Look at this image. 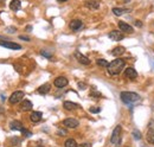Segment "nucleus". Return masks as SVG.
<instances>
[{
    "label": "nucleus",
    "mask_w": 154,
    "mask_h": 147,
    "mask_svg": "<svg viewBox=\"0 0 154 147\" xmlns=\"http://www.w3.org/2000/svg\"><path fill=\"white\" fill-rule=\"evenodd\" d=\"M124 66H126V62L122 58L114 59L113 62L109 63V65L107 68L108 69V74L112 75V76H116V75H119L122 71Z\"/></svg>",
    "instance_id": "nucleus-1"
},
{
    "label": "nucleus",
    "mask_w": 154,
    "mask_h": 147,
    "mask_svg": "<svg viewBox=\"0 0 154 147\" xmlns=\"http://www.w3.org/2000/svg\"><path fill=\"white\" fill-rule=\"evenodd\" d=\"M120 96H121L122 102L127 103V104L133 103V102H136V101L140 100V96L136 93H133V91H122Z\"/></svg>",
    "instance_id": "nucleus-2"
},
{
    "label": "nucleus",
    "mask_w": 154,
    "mask_h": 147,
    "mask_svg": "<svg viewBox=\"0 0 154 147\" xmlns=\"http://www.w3.org/2000/svg\"><path fill=\"white\" fill-rule=\"evenodd\" d=\"M121 132H122L121 126H116V127L114 128V131H113V133H112V137H110L112 144H114V145L120 144V141H121Z\"/></svg>",
    "instance_id": "nucleus-3"
},
{
    "label": "nucleus",
    "mask_w": 154,
    "mask_h": 147,
    "mask_svg": "<svg viewBox=\"0 0 154 147\" xmlns=\"http://www.w3.org/2000/svg\"><path fill=\"white\" fill-rule=\"evenodd\" d=\"M23 97H24V93H23V91H20V90H18V91H14V93L10 96L8 101H10V103H11V104H16V103L20 102V101L23 100Z\"/></svg>",
    "instance_id": "nucleus-4"
},
{
    "label": "nucleus",
    "mask_w": 154,
    "mask_h": 147,
    "mask_svg": "<svg viewBox=\"0 0 154 147\" xmlns=\"http://www.w3.org/2000/svg\"><path fill=\"white\" fill-rule=\"evenodd\" d=\"M0 45L6 48V49H11V50H20L22 46L17 43H13V42H7V40H0Z\"/></svg>",
    "instance_id": "nucleus-5"
},
{
    "label": "nucleus",
    "mask_w": 154,
    "mask_h": 147,
    "mask_svg": "<svg viewBox=\"0 0 154 147\" xmlns=\"http://www.w3.org/2000/svg\"><path fill=\"white\" fill-rule=\"evenodd\" d=\"M146 138H147V141L150 143V144H154V121L152 120L151 122H150V125H148V129H147V135H146Z\"/></svg>",
    "instance_id": "nucleus-6"
},
{
    "label": "nucleus",
    "mask_w": 154,
    "mask_h": 147,
    "mask_svg": "<svg viewBox=\"0 0 154 147\" xmlns=\"http://www.w3.org/2000/svg\"><path fill=\"white\" fill-rule=\"evenodd\" d=\"M63 125H64L65 127H68V128H76V127H78L80 122H78V120H76V119L68 118V119H65V120H63Z\"/></svg>",
    "instance_id": "nucleus-7"
},
{
    "label": "nucleus",
    "mask_w": 154,
    "mask_h": 147,
    "mask_svg": "<svg viewBox=\"0 0 154 147\" xmlns=\"http://www.w3.org/2000/svg\"><path fill=\"white\" fill-rule=\"evenodd\" d=\"M75 57H76V59H77L81 64H83V65H89V64H90V59L88 58V57H86L83 54L78 52V51L75 52Z\"/></svg>",
    "instance_id": "nucleus-8"
},
{
    "label": "nucleus",
    "mask_w": 154,
    "mask_h": 147,
    "mask_svg": "<svg viewBox=\"0 0 154 147\" xmlns=\"http://www.w3.org/2000/svg\"><path fill=\"white\" fill-rule=\"evenodd\" d=\"M109 38L113 39V40H115V42H119V40H122L124 37H123L122 31L114 30V31H112V32L109 33Z\"/></svg>",
    "instance_id": "nucleus-9"
},
{
    "label": "nucleus",
    "mask_w": 154,
    "mask_h": 147,
    "mask_svg": "<svg viewBox=\"0 0 154 147\" xmlns=\"http://www.w3.org/2000/svg\"><path fill=\"white\" fill-rule=\"evenodd\" d=\"M69 26H70V29L72 30V31H78V30H81L83 28V23L80 19H74V20L70 22V25Z\"/></svg>",
    "instance_id": "nucleus-10"
},
{
    "label": "nucleus",
    "mask_w": 154,
    "mask_h": 147,
    "mask_svg": "<svg viewBox=\"0 0 154 147\" xmlns=\"http://www.w3.org/2000/svg\"><path fill=\"white\" fill-rule=\"evenodd\" d=\"M119 29H120V31L126 32V33H133L134 32V29L129 24H127L124 22H119Z\"/></svg>",
    "instance_id": "nucleus-11"
},
{
    "label": "nucleus",
    "mask_w": 154,
    "mask_h": 147,
    "mask_svg": "<svg viewBox=\"0 0 154 147\" xmlns=\"http://www.w3.org/2000/svg\"><path fill=\"white\" fill-rule=\"evenodd\" d=\"M54 84H55V87H57V88H64V87L68 86V80H66L65 77H63V76L57 77V78L55 80Z\"/></svg>",
    "instance_id": "nucleus-12"
},
{
    "label": "nucleus",
    "mask_w": 154,
    "mask_h": 147,
    "mask_svg": "<svg viewBox=\"0 0 154 147\" xmlns=\"http://www.w3.org/2000/svg\"><path fill=\"white\" fill-rule=\"evenodd\" d=\"M124 76H126L127 78H129V80H135L136 76H138V72H136L135 69H133V68H127V69L124 70Z\"/></svg>",
    "instance_id": "nucleus-13"
},
{
    "label": "nucleus",
    "mask_w": 154,
    "mask_h": 147,
    "mask_svg": "<svg viewBox=\"0 0 154 147\" xmlns=\"http://www.w3.org/2000/svg\"><path fill=\"white\" fill-rule=\"evenodd\" d=\"M84 5L89 10H97L100 7V1L98 0H86Z\"/></svg>",
    "instance_id": "nucleus-14"
},
{
    "label": "nucleus",
    "mask_w": 154,
    "mask_h": 147,
    "mask_svg": "<svg viewBox=\"0 0 154 147\" xmlns=\"http://www.w3.org/2000/svg\"><path fill=\"white\" fill-rule=\"evenodd\" d=\"M63 107H64V109H66V110H75V109L78 108V104L75 103V102H71V101H65V102L63 103Z\"/></svg>",
    "instance_id": "nucleus-15"
},
{
    "label": "nucleus",
    "mask_w": 154,
    "mask_h": 147,
    "mask_svg": "<svg viewBox=\"0 0 154 147\" xmlns=\"http://www.w3.org/2000/svg\"><path fill=\"white\" fill-rule=\"evenodd\" d=\"M10 128L13 129V131H22L24 127H23V123H22L20 121L16 120V121H12V122L10 123Z\"/></svg>",
    "instance_id": "nucleus-16"
},
{
    "label": "nucleus",
    "mask_w": 154,
    "mask_h": 147,
    "mask_svg": "<svg viewBox=\"0 0 154 147\" xmlns=\"http://www.w3.org/2000/svg\"><path fill=\"white\" fill-rule=\"evenodd\" d=\"M43 118V115H42V113L40 112H32V114L30 115V120L32 122H39L40 120Z\"/></svg>",
    "instance_id": "nucleus-17"
},
{
    "label": "nucleus",
    "mask_w": 154,
    "mask_h": 147,
    "mask_svg": "<svg viewBox=\"0 0 154 147\" xmlns=\"http://www.w3.org/2000/svg\"><path fill=\"white\" fill-rule=\"evenodd\" d=\"M20 6H22V2L20 0H12L10 2V8L12 11H19L20 10Z\"/></svg>",
    "instance_id": "nucleus-18"
},
{
    "label": "nucleus",
    "mask_w": 154,
    "mask_h": 147,
    "mask_svg": "<svg viewBox=\"0 0 154 147\" xmlns=\"http://www.w3.org/2000/svg\"><path fill=\"white\" fill-rule=\"evenodd\" d=\"M32 107H33V104H32V102H31L30 100H24L23 103H22V109H23L24 112H29V110H31Z\"/></svg>",
    "instance_id": "nucleus-19"
},
{
    "label": "nucleus",
    "mask_w": 154,
    "mask_h": 147,
    "mask_svg": "<svg viewBox=\"0 0 154 147\" xmlns=\"http://www.w3.org/2000/svg\"><path fill=\"white\" fill-rule=\"evenodd\" d=\"M50 89H51V86H50L49 83H46V84H43V86H40V87L38 88V93H39L40 95H45V94H48V93L50 91Z\"/></svg>",
    "instance_id": "nucleus-20"
},
{
    "label": "nucleus",
    "mask_w": 154,
    "mask_h": 147,
    "mask_svg": "<svg viewBox=\"0 0 154 147\" xmlns=\"http://www.w3.org/2000/svg\"><path fill=\"white\" fill-rule=\"evenodd\" d=\"M130 10H128V8H121V7H114L113 8V13L115 14V16H122L123 13H127V12H129Z\"/></svg>",
    "instance_id": "nucleus-21"
},
{
    "label": "nucleus",
    "mask_w": 154,
    "mask_h": 147,
    "mask_svg": "<svg viewBox=\"0 0 154 147\" xmlns=\"http://www.w3.org/2000/svg\"><path fill=\"white\" fill-rule=\"evenodd\" d=\"M123 52H124V48H123V46H116V48H114L113 51H112V54H113L114 56H116V57L121 56Z\"/></svg>",
    "instance_id": "nucleus-22"
},
{
    "label": "nucleus",
    "mask_w": 154,
    "mask_h": 147,
    "mask_svg": "<svg viewBox=\"0 0 154 147\" xmlns=\"http://www.w3.org/2000/svg\"><path fill=\"white\" fill-rule=\"evenodd\" d=\"M64 145H65V147H78L75 139H68V140L65 141V144H64Z\"/></svg>",
    "instance_id": "nucleus-23"
},
{
    "label": "nucleus",
    "mask_w": 154,
    "mask_h": 147,
    "mask_svg": "<svg viewBox=\"0 0 154 147\" xmlns=\"http://www.w3.org/2000/svg\"><path fill=\"white\" fill-rule=\"evenodd\" d=\"M96 63L98 66H103V68H108V65H109V63L106 59H97Z\"/></svg>",
    "instance_id": "nucleus-24"
},
{
    "label": "nucleus",
    "mask_w": 154,
    "mask_h": 147,
    "mask_svg": "<svg viewBox=\"0 0 154 147\" xmlns=\"http://www.w3.org/2000/svg\"><path fill=\"white\" fill-rule=\"evenodd\" d=\"M133 137H134V139H136V140L141 139V134H140V131H138V129H134V131H133Z\"/></svg>",
    "instance_id": "nucleus-25"
},
{
    "label": "nucleus",
    "mask_w": 154,
    "mask_h": 147,
    "mask_svg": "<svg viewBox=\"0 0 154 147\" xmlns=\"http://www.w3.org/2000/svg\"><path fill=\"white\" fill-rule=\"evenodd\" d=\"M22 133H23V135L24 137H26V138H29V137H31L32 135V133H31L29 129H25V128H23L22 129Z\"/></svg>",
    "instance_id": "nucleus-26"
},
{
    "label": "nucleus",
    "mask_w": 154,
    "mask_h": 147,
    "mask_svg": "<svg viewBox=\"0 0 154 147\" xmlns=\"http://www.w3.org/2000/svg\"><path fill=\"white\" fill-rule=\"evenodd\" d=\"M40 54H42V56H45L46 58H49V59L51 58V54H49L46 50H42V51H40Z\"/></svg>",
    "instance_id": "nucleus-27"
},
{
    "label": "nucleus",
    "mask_w": 154,
    "mask_h": 147,
    "mask_svg": "<svg viewBox=\"0 0 154 147\" xmlns=\"http://www.w3.org/2000/svg\"><path fill=\"white\" fill-rule=\"evenodd\" d=\"M66 133H68V132H66V129H58V131H57V134H58V135H61V137H64V135H66Z\"/></svg>",
    "instance_id": "nucleus-28"
},
{
    "label": "nucleus",
    "mask_w": 154,
    "mask_h": 147,
    "mask_svg": "<svg viewBox=\"0 0 154 147\" xmlns=\"http://www.w3.org/2000/svg\"><path fill=\"white\" fill-rule=\"evenodd\" d=\"M89 110H90L92 113H100V112H101V109H100V108H94V107H92Z\"/></svg>",
    "instance_id": "nucleus-29"
},
{
    "label": "nucleus",
    "mask_w": 154,
    "mask_h": 147,
    "mask_svg": "<svg viewBox=\"0 0 154 147\" xmlns=\"http://www.w3.org/2000/svg\"><path fill=\"white\" fill-rule=\"evenodd\" d=\"M78 147H92V144H89V143H83V144H81Z\"/></svg>",
    "instance_id": "nucleus-30"
},
{
    "label": "nucleus",
    "mask_w": 154,
    "mask_h": 147,
    "mask_svg": "<svg viewBox=\"0 0 154 147\" xmlns=\"http://www.w3.org/2000/svg\"><path fill=\"white\" fill-rule=\"evenodd\" d=\"M19 38H20L22 40H26V42H30V38H29V37H26V36H19Z\"/></svg>",
    "instance_id": "nucleus-31"
},
{
    "label": "nucleus",
    "mask_w": 154,
    "mask_h": 147,
    "mask_svg": "<svg viewBox=\"0 0 154 147\" xmlns=\"http://www.w3.org/2000/svg\"><path fill=\"white\" fill-rule=\"evenodd\" d=\"M78 88H80V89H86L87 87H86V84H84V83H82V82H81V83H78Z\"/></svg>",
    "instance_id": "nucleus-32"
},
{
    "label": "nucleus",
    "mask_w": 154,
    "mask_h": 147,
    "mask_svg": "<svg viewBox=\"0 0 154 147\" xmlns=\"http://www.w3.org/2000/svg\"><path fill=\"white\" fill-rule=\"evenodd\" d=\"M135 25H136V26H142V23L139 22V20H136V22H135Z\"/></svg>",
    "instance_id": "nucleus-33"
},
{
    "label": "nucleus",
    "mask_w": 154,
    "mask_h": 147,
    "mask_svg": "<svg viewBox=\"0 0 154 147\" xmlns=\"http://www.w3.org/2000/svg\"><path fill=\"white\" fill-rule=\"evenodd\" d=\"M65 1H68V0H58V2H65Z\"/></svg>",
    "instance_id": "nucleus-34"
},
{
    "label": "nucleus",
    "mask_w": 154,
    "mask_h": 147,
    "mask_svg": "<svg viewBox=\"0 0 154 147\" xmlns=\"http://www.w3.org/2000/svg\"><path fill=\"white\" fill-rule=\"evenodd\" d=\"M4 1H5V0H0V2H4Z\"/></svg>",
    "instance_id": "nucleus-35"
},
{
    "label": "nucleus",
    "mask_w": 154,
    "mask_h": 147,
    "mask_svg": "<svg viewBox=\"0 0 154 147\" xmlns=\"http://www.w3.org/2000/svg\"><path fill=\"white\" fill-rule=\"evenodd\" d=\"M37 147H43V146H37Z\"/></svg>",
    "instance_id": "nucleus-36"
},
{
    "label": "nucleus",
    "mask_w": 154,
    "mask_h": 147,
    "mask_svg": "<svg viewBox=\"0 0 154 147\" xmlns=\"http://www.w3.org/2000/svg\"><path fill=\"white\" fill-rule=\"evenodd\" d=\"M0 38H1V36H0Z\"/></svg>",
    "instance_id": "nucleus-37"
}]
</instances>
